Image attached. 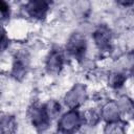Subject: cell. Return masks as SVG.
Masks as SVG:
<instances>
[{"instance_id": "1", "label": "cell", "mask_w": 134, "mask_h": 134, "mask_svg": "<svg viewBox=\"0 0 134 134\" xmlns=\"http://www.w3.org/2000/svg\"><path fill=\"white\" fill-rule=\"evenodd\" d=\"M28 116H29V119H30L32 126L39 131L45 130L50 122V118L47 114L45 105L35 104L31 107H29Z\"/></svg>"}, {"instance_id": "2", "label": "cell", "mask_w": 134, "mask_h": 134, "mask_svg": "<svg viewBox=\"0 0 134 134\" xmlns=\"http://www.w3.org/2000/svg\"><path fill=\"white\" fill-rule=\"evenodd\" d=\"M82 122L83 120L80 113L75 111V109H71L60 118L58 122V131L62 133L75 132L80 128Z\"/></svg>"}, {"instance_id": "3", "label": "cell", "mask_w": 134, "mask_h": 134, "mask_svg": "<svg viewBox=\"0 0 134 134\" xmlns=\"http://www.w3.org/2000/svg\"><path fill=\"white\" fill-rule=\"evenodd\" d=\"M67 51L76 60H82L86 52V40L85 37L79 32H74L68 39L66 44Z\"/></svg>"}, {"instance_id": "4", "label": "cell", "mask_w": 134, "mask_h": 134, "mask_svg": "<svg viewBox=\"0 0 134 134\" xmlns=\"http://www.w3.org/2000/svg\"><path fill=\"white\" fill-rule=\"evenodd\" d=\"M87 98V92L85 86L77 84L70 89L67 94L65 95V104L70 108V109H75L80 105H82Z\"/></svg>"}, {"instance_id": "5", "label": "cell", "mask_w": 134, "mask_h": 134, "mask_svg": "<svg viewBox=\"0 0 134 134\" xmlns=\"http://www.w3.org/2000/svg\"><path fill=\"white\" fill-rule=\"evenodd\" d=\"M52 0H29L26 4L27 14L38 20H42L46 17Z\"/></svg>"}, {"instance_id": "6", "label": "cell", "mask_w": 134, "mask_h": 134, "mask_svg": "<svg viewBox=\"0 0 134 134\" xmlns=\"http://www.w3.org/2000/svg\"><path fill=\"white\" fill-rule=\"evenodd\" d=\"M111 39H112L111 30L105 25L99 26L93 32L94 43L99 50H104V51L109 50L111 48Z\"/></svg>"}, {"instance_id": "7", "label": "cell", "mask_w": 134, "mask_h": 134, "mask_svg": "<svg viewBox=\"0 0 134 134\" xmlns=\"http://www.w3.org/2000/svg\"><path fill=\"white\" fill-rule=\"evenodd\" d=\"M64 65V55L59 49H53L47 57L46 69L51 74H58L62 70Z\"/></svg>"}, {"instance_id": "8", "label": "cell", "mask_w": 134, "mask_h": 134, "mask_svg": "<svg viewBox=\"0 0 134 134\" xmlns=\"http://www.w3.org/2000/svg\"><path fill=\"white\" fill-rule=\"evenodd\" d=\"M27 59L25 58L24 54H18L16 55L15 60H14V64H13V70H12V74L16 80L21 81L27 71Z\"/></svg>"}, {"instance_id": "9", "label": "cell", "mask_w": 134, "mask_h": 134, "mask_svg": "<svg viewBox=\"0 0 134 134\" xmlns=\"http://www.w3.org/2000/svg\"><path fill=\"white\" fill-rule=\"evenodd\" d=\"M119 112L120 110L118 108V104L115 102H109L102 109V117L107 122H110L119 119Z\"/></svg>"}, {"instance_id": "10", "label": "cell", "mask_w": 134, "mask_h": 134, "mask_svg": "<svg viewBox=\"0 0 134 134\" xmlns=\"http://www.w3.org/2000/svg\"><path fill=\"white\" fill-rule=\"evenodd\" d=\"M16 128H17V122L14 116L6 114L0 117V132L13 133L16 131Z\"/></svg>"}, {"instance_id": "11", "label": "cell", "mask_w": 134, "mask_h": 134, "mask_svg": "<svg viewBox=\"0 0 134 134\" xmlns=\"http://www.w3.org/2000/svg\"><path fill=\"white\" fill-rule=\"evenodd\" d=\"M125 126H126V124L124 121L116 119V120L108 122V125L105 128V132L106 133H124Z\"/></svg>"}, {"instance_id": "12", "label": "cell", "mask_w": 134, "mask_h": 134, "mask_svg": "<svg viewBox=\"0 0 134 134\" xmlns=\"http://www.w3.org/2000/svg\"><path fill=\"white\" fill-rule=\"evenodd\" d=\"M125 81H126V76L122 73L113 72L109 75V85L114 89L120 88L124 85Z\"/></svg>"}, {"instance_id": "13", "label": "cell", "mask_w": 134, "mask_h": 134, "mask_svg": "<svg viewBox=\"0 0 134 134\" xmlns=\"http://www.w3.org/2000/svg\"><path fill=\"white\" fill-rule=\"evenodd\" d=\"M45 108H46V111H47V114H48L50 120L53 119L54 117H57L58 114L61 111V106H60V104L57 100H50V102H48L45 105Z\"/></svg>"}, {"instance_id": "14", "label": "cell", "mask_w": 134, "mask_h": 134, "mask_svg": "<svg viewBox=\"0 0 134 134\" xmlns=\"http://www.w3.org/2000/svg\"><path fill=\"white\" fill-rule=\"evenodd\" d=\"M98 119H99V114L96 113L94 110H89L85 112L84 116L82 117V120L90 126H94L98 121Z\"/></svg>"}, {"instance_id": "15", "label": "cell", "mask_w": 134, "mask_h": 134, "mask_svg": "<svg viewBox=\"0 0 134 134\" xmlns=\"http://www.w3.org/2000/svg\"><path fill=\"white\" fill-rule=\"evenodd\" d=\"M9 18V6L5 0H0V22H4Z\"/></svg>"}, {"instance_id": "16", "label": "cell", "mask_w": 134, "mask_h": 134, "mask_svg": "<svg viewBox=\"0 0 134 134\" xmlns=\"http://www.w3.org/2000/svg\"><path fill=\"white\" fill-rule=\"evenodd\" d=\"M9 44V40L7 37V34L3 27L0 26V52L5 50Z\"/></svg>"}, {"instance_id": "17", "label": "cell", "mask_w": 134, "mask_h": 134, "mask_svg": "<svg viewBox=\"0 0 134 134\" xmlns=\"http://www.w3.org/2000/svg\"><path fill=\"white\" fill-rule=\"evenodd\" d=\"M119 5H122V6H130L133 4V1L134 0H115Z\"/></svg>"}]
</instances>
